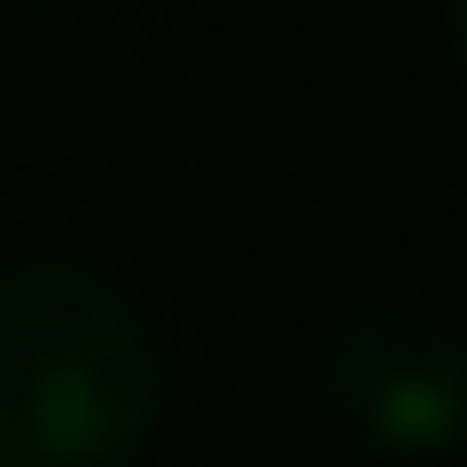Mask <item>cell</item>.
<instances>
[{"label":"cell","mask_w":467,"mask_h":467,"mask_svg":"<svg viewBox=\"0 0 467 467\" xmlns=\"http://www.w3.org/2000/svg\"><path fill=\"white\" fill-rule=\"evenodd\" d=\"M164 419V353L90 263L0 271V443L33 467H131Z\"/></svg>","instance_id":"6da1fadb"},{"label":"cell","mask_w":467,"mask_h":467,"mask_svg":"<svg viewBox=\"0 0 467 467\" xmlns=\"http://www.w3.org/2000/svg\"><path fill=\"white\" fill-rule=\"evenodd\" d=\"M328 410L386 460H435L467 427V353L427 312H361L328 345Z\"/></svg>","instance_id":"7a4b0ae2"},{"label":"cell","mask_w":467,"mask_h":467,"mask_svg":"<svg viewBox=\"0 0 467 467\" xmlns=\"http://www.w3.org/2000/svg\"><path fill=\"white\" fill-rule=\"evenodd\" d=\"M0 467H33V460H25V451H8V443H0Z\"/></svg>","instance_id":"3957f363"},{"label":"cell","mask_w":467,"mask_h":467,"mask_svg":"<svg viewBox=\"0 0 467 467\" xmlns=\"http://www.w3.org/2000/svg\"><path fill=\"white\" fill-rule=\"evenodd\" d=\"M402 8H410V0H402Z\"/></svg>","instance_id":"277c9868"}]
</instances>
